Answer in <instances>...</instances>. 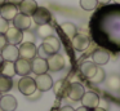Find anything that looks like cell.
<instances>
[{
  "instance_id": "cell-1",
  "label": "cell",
  "mask_w": 120,
  "mask_h": 111,
  "mask_svg": "<svg viewBox=\"0 0 120 111\" xmlns=\"http://www.w3.org/2000/svg\"><path fill=\"white\" fill-rule=\"evenodd\" d=\"M60 48H61L60 40H58L54 35H52V36H48V38L43 39L41 45L38 48V54H39V57H41V58H48V57L52 56V54L58 53Z\"/></svg>"
},
{
  "instance_id": "cell-22",
  "label": "cell",
  "mask_w": 120,
  "mask_h": 111,
  "mask_svg": "<svg viewBox=\"0 0 120 111\" xmlns=\"http://www.w3.org/2000/svg\"><path fill=\"white\" fill-rule=\"evenodd\" d=\"M12 88H13V80H12V77L0 74V93H7Z\"/></svg>"
},
{
  "instance_id": "cell-12",
  "label": "cell",
  "mask_w": 120,
  "mask_h": 111,
  "mask_svg": "<svg viewBox=\"0 0 120 111\" xmlns=\"http://www.w3.org/2000/svg\"><path fill=\"white\" fill-rule=\"evenodd\" d=\"M31 71L35 75H40V74H45L48 71V65H47V59L41 58V57H35L31 61Z\"/></svg>"
},
{
  "instance_id": "cell-8",
  "label": "cell",
  "mask_w": 120,
  "mask_h": 111,
  "mask_svg": "<svg viewBox=\"0 0 120 111\" xmlns=\"http://www.w3.org/2000/svg\"><path fill=\"white\" fill-rule=\"evenodd\" d=\"M18 13V5L11 4V3H4L3 5H0V17L4 18L7 21H13V18Z\"/></svg>"
},
{
  "instance_id": "cell-21",
  "label": "cell",
  "mask_w": 120,
  "mask_h": 111,
  "mask_svg": "<svg viewBox=\"0 0 120 111\" xmlns=\"http://www.w3.org/2000/svg\"><path fill=\"white\" fill-rule=\"evenodd\" d=\"M0 74L5 75V76L13 77L16 75V69H14V62L12 61H5L4 59L3 63L0 65Z\"/></svg>"
},
{
  "instance_id": "cell-33",
  "label": "cell",
  "mask_w": 120,
  "mask_h": 111,
  "mask_svg": "<svg viewBox=\"0 0 120 111\" xmlns=\"http://www.w3.org/2000/svg\"><path fill=\"white\" fill-rule=\"evenodd\" d=\"M89 111H107V110H106V108L99 107V106H97V107H94V108H90Z\"/></svg>"
},
{
  "instance_id": "cell-29",
  "label": "cell",
  "mask_w": 120,
  "mask_h": 111,
  "mask_svg": "<svg viewBox=\"0 0 120 111\" xmlns=\"http://www.w3.org/2000/svg\"><path fill=\"white\" fill-rule=\"evenodd\" d=\"M8 27H9V21H7V19L0 17V34L4 35V34L7 32V30H8Z\"/></svg>"
},
{
  "instance_id": "cell-15",
  "label": "cell",
  "mask_w": 120,
  "mask_h": 111,
  "mask_svg": "<svg viewBox=\"0 0 120 111\" xmlns=\"http://www.w3.org/2000/svg\"><path fill=\"white\" fill-rule=\"evenodd\" d=\"M1 56L3 59L5 61H12L14 62L16 59L19 58V53H18V48L13 44H7L3 49H1Z\"/></svg>"
},
{
  "instance_id": "cell-20",
  "label": "cell",
  "mask_w": 120,
  "mask_h": 111,
  "mask_svg": "<svg viewBox=\"0 0 120 111\" xmlns=\"http://www.w3.org/2000/svg\"><path fill=\"white\" fill-rule=\"evenodd\" d=\"M68 84H70V83H68L67 80H63V79H62V80H58V81H56V83H54V87H52L53 90H54L56 97H58V98L65 97L66 93H67Z\"/></svg>"
},
{
  "instance_id": "cell-13",
  "label": "cell",
  "mask_w": 120,
  "mask_h": 111,
  "mask_svg": "<svg viewBox=\"0 0 120 111\" xmlns=\"http://www.w3.org/2000/svg\"><path fill=\"white\" fill-rule=\"evenodd\" d=\"M14 69H16V74L19 76H26L31 72V62L29 59L18 58L14 61Z\"/></svg>"
},
{
  "instance_id": "cell-26",
  "label": "cell",
  "mask_w": 120,
  "mask_h": 111,
  "mask_svg": "<svg viewBox=\"0 0 120 111\" xmlns=\"http://www.w3.org/2000/svg\"><path fill=\"white\" fill-rule=\"evenodd\" d=\"M105 77H106V74H105L103 69L98 67V69H97V71H96V74H94L89 80H90L93 84H99V83H102L105 80Z\"/></svg>"
},
{
  "instance_id": "cell-27",
  "label": "cell",
  "mask_w": 120,
  "mask_h": 111,
  "mask_svg": "<svg viewBox=\"0 0 120 111\" xmlns=\"http://www.w3.org/2000/svg\"><path fill=\"white\" fill-rule=\"evenodd\" d=\"M98 5V1L97 0H80V7L83 8L84 10H93L96 9V7Z\"/></svg>"
},
{
  "instance_id": "cell-11",
  "label": "cell",
  "mask_w": 120,
  "mask_h": 111,
  "mask_svg": "<svg viewBox=\"0 0 120 111\" xmlns=\"http://www.w3.org/2000/svg\"><path fill=\"white\" fill-rule=\"evenodd\" d=\"M99 100L101 98L98 97V94L97 93H94V92H84V94H83V97H81V103H83V106L84 107H86V108H94V107H97L98 106V103H99Z\"/></svg>"
},
{
  "instance_id": "cell-24",
  "label": "cell",
  "mask_w": 120,
  "mask_h": 111,
  "mask_svg": "<svg viewBox=\"0 0 120 111\" xmlns=\"http://www.w3.org/2000/svg\"><path fill=\"white\" fill-rule=\"evenodd\" d=\"M36 34H38L39 38L45 39V38H48V36H52L53 34H54V30H53V27L50 25L45 23V25H40L39 27H38Z\"/></svg>"
},
{
  "instance_id": "cell-30",
  "label": "cell",
  "mask_w": 120,
  "mask_h": 111,
  "mask_svg": "<svg viewBox=\"0 0 120 111\" xmlns=\"http://www.w3.org/2000/svg\"><path fill=\"white\" fill-rule=\"evenodd\" d=\"M8 44V41H7V38L5 35H3V34H0V52H1V49L4 48V46Z\"/></svg>"
},
{
  "instance_id": "cell-16",
  "label": "cell",
  "mask_w": 120,
  "mask_h": 111,
  "mask_svg": "<svg viewBox=\"0 0 120 111\" xmlns=\"http://www.w3.org/2000/svg\"><path fill=\"white\" fill-rule=\"evenodd\" d=\"M7 38V41L8 44H13V45H17V44H21L22 41V31L18 30L17 27H8L7 32L4 34Z\"/></svg>"
},
{
  "instance_id": "cell-35",
  "label": "cell",
  "mask_w": 120,
  "mask_h": 111,
  "mask_svg": "<svg viewBox=\"0 0 120 111\" xmlns=\"http://www.w3.org/2000/svg\"><path fill=\"white\" fill-rule=\"evenodd\" d=\"M97 1H98L99 4H107V3H110L111 0H97Z\"/></svg>"
},
{
  "instance_id": "cell-17",
  "label": "cell",
  "mask_w": 120,
  "mask_h": 111,
  "mask_svg": "<svg viewBox=\"0 0 120 111\" xmlns=\"http://www.w3.org/2000/svg\"><path fill=\"white\" fill-rule=\"evenodd\" d=\"M38 8V3L35 0H22L18 4V10L19 13H23V14H27L31 17L34 14V12Z\"/></svg>"
},
{
  "instance_id": "cell-40",
  "label": "cell",
  "mask_w": 120,
  "mask_h": 111,
  "mask_svg": "<svg viewBox=\"0 0 120 111\" xmlns=\"http://www.w3.org/2000/svg\"><path fill=\"white\" fill-rule=\"evenodd\" d=\"M119 92H120V90H119Z\"/></svg>"
},
{
  "instance_id": "cell-7",
  "label": "cell",
  "mask_w": 120,
  "mask_h": 111,
  "mask_svg": "<svg viewBox=\"0 0 120 111\" xmlns=\"http://www.w3.org/2000/svg\"><path fill=\"white\" fill-rule=\"evenodd\" d=\"M84 92H85V89H84V87L80 84V83H71V84H68L66 96H67L71 101L78 102V101L81 100Z\"/></svg>"
},
{
  "instance_id": "cell-10",
  "label": "cell",
  "mask_w": 120,
  "mask_h": 111,
  "mask_svg": "<svg viewBox=\"0 0 120 111\" xmlns=\"http://www.w3.org/2000/svg\"><path fill=\"white\" fill-rule=\"evenodd\" d=\"M13 25L21 31L29 30L31 27V17L23 13H17V15L13 18Z\"/></svg>"
},
{
  "instance_id": "cell-18",
  "label": "cell",
  "mask_w": 120,
  "mask_h": 111,
  "mask_svg": "<svg viewBox=\"0 0 120 111\" xmlns=\"http://www.w3.org/2000/svg\"><path fill=\"white\" fill-rule=\"evenodd\" d=\"M92 58L96 65H106L110 59V53L106 49H96L92 54Z\"/></svg>"
},
{
  "instance_id": "cell-34",
  "label": "cell",
  "mask_w": 120,
  "mask_h": 111,
  "mask_svg": "<svg viewBox=\"0 0 120 111\" xmlns=\"http://www.w3.org/2000/svg\"><path fill=\"white\" fill-rule=\"evenodd\" d=\"M75 111H89V108H86V107H84V106H81V107L76 108Z\"/></svg>"
},
{
  "instance_id": "cell-31",
  "label": "cell",
  "mask_w": 120,
  "mask_h": 111,
  "mask_svg": "<svg viewBox=\"0 0 120 111\" xmlns=\"http://www.w3.org/2000/svg\"><path fill=\"white\" fill-rule=\"evenodd\" d=\"M60 111H75L71 106H63V107L60 108Z\"/></svg>"
},
{
  "instance_id": "cell-28",
  "label": "cell",
  "mask_w": 120,
  "mask_h": 111,
  "mask_svg": "<svg viewBox=\"0 0 120 111\" xmlns=\"http://www.w3.org/2000/svg\"><path fill=\"white\" fill-rule=\"evenodd\" d=\"M22 41H26V43H35V35H34V32L30 31V28L29 30L22 31Z\"/></svg>"
},
{
  "instance_id": "cell-38",
  "label": "cell",
  "mask_w": 120,
  "mask_h": 111,
  "mask_svg": "<svg viewBox=\"0 0 120 111\" xmlns=\"http://www.w3.org/2000/svg\"><path fill=\"white\" fill-rule=\"evenodd\" d=\"M115 3H117V4H120V0H114Z\"/></svg>"
},
{
  "instance_id": "cell-39",
  "label": "cell",
  "mask_w": 120,
  "mask_h": 111,
  "mask_svg": "<svg viewBox=\"0 0 120 111\" xmlns=\"http://www.w3.org/2000/svg\"><path fill=\"white\" fill-rule=\"evenodd\" d=\"M0 98H1V93H0Z\"/></svg>"
},
{
  "instance_id": "cell-2",
  "label": "cell",
  "mask_w": 120,
  "mask_h": 111,
  "mask_svg": "<svg viewBox=\"0 0 120 111\" xmlns=\"http://www.w3.org/2000/svg\"><path fill=\"white\" fill-rule=\"evenodd\" d=\"M18 90L23 96H30L36 90V84H35V79L31 76H22L18 81Z\"/></svg>"
},
{
  "instance_id": "cell-19",
  "label": "cell",
  "mask_w": 120,
  "mask_h": 111,
  "mask_svg": "<svg viewBox=\"0 0 120 111\" xmlns=\"http://www.w3.org/2000/svg\"><path fill=\"white\" fill-rule=\"evenodd\" d=\"M97 69H98V66H97L94 62H90V61H85V62H84V63L80 66L81 74H83V76L86 77V79H90V77L93 76L94 74H96Z\"/></svg>"
},
{
  "instance_id": "cell-37",
  "label": "cell",
  "mask_w": 120,
  "mask_h": 111,
  "mask_svg": "<svg viewBox=\"0 0 120 111\" xmlns=\"http://www.w3.org/2000/svg\"><path fill=\"white\" fill-rule=\"evenodd\" d=\"M4 3H5V0H0V5H3Z\"/></svg>"
},
{
  "instance_id": "cell-23",
  "label": "cell",
  "mask_w": 120,
  "mask_h": 111,
  "mask_svg": "<svg viewBox=\"0 0 120 111\" xmlns=\"http://www.w3.org/2000/svg\"><path fill=\"white\" fill-rule=\"evenodd\" d=\"M105 79H106V85H107L109 89L120 90V76H117V75H115V74H111L107 77H105Z\"/></svg>"
},
{
  "instance_id": "cell-36",
  "label": "cell",
  "mask_w": 120,
  "mask_h": 111,
  "mask_svg": "<svg viewBox=\"0 0 120 111\" xmlns=\"http://www.w3.org/2000/svg\"><path fill=\"white\" fill-rule=\"evenodd\" d=\"M3 61H4V59H3V56H1V53H0V65L3 63Z\"/></svg>"
},
{
  "instance_id": "cell-6",
  "label": "cell",
  "mask_w": 120,
  "mask_h": 111,
  "mask_svg": "<svg viewBox=\"0 0 120 111\" xmlns=\"http://www.w3.org/2000/svg\"><path fill=\"white\" fill-rule=\"evenodd\" d=\"M35 84H36L38 90H40V92H47V90L52 89L53 80L50 77V75H48L45 72V74L36 75V77H35Z\"/></svg>"
},
{
  "instance_id": "cell-14",
  "label": "cell",
  "mask_w": 120,
  "mask_h": 111,
  "mask_svg": "<svg viewBox=\"0 0 120 111\" xmlns=\"http://www.w3.org/2000/svg\"><path fill=\"white\" fill-rule=\"evenodd\" d=\"M17 108V100L14 96L5 94L0 98V110L1 111H14Z\"/></svg>"
},
{
  "instance_id": "cell-25",
  "label": "cell",
  "mask_w": 120,
  "mask_h": 111,
  "mask_svg": "<svg viewBox=\"0 0 120 111\" xmlns=\"http://www.w3.org/2000/svg\"><path fill=\"white\" fill-rule=\"evenodd\" d=\"M61 27H62V31L65 32V35L67 36V38L72 39L74 36H75V34L78 32V28H76V26L74 25V23L71 22H65L61 25Z\"/></svg>"
},
{
  "instance_id": "cell-4",
  "label": "cell",
  "mask_w": 120,
  "mask_h": 111,
  "mask_svg": "<svg viewBox=\"0 0 120 111\" xmlns=\"http://www.w3.org/2000/svg\"><path fill=\"white\" fill-rule=\"evenodd\" d=\"M18 53H19V58L31 61L32 58H35V57L38 56V48H36V45H35V43L22 41L19 48H18Z\"/></svg>"
},
{
  "instance_id": "cell-32",
  "label": "cell",
  "mask_w": 120,
  "mask_h": 111,
  "mask_svg": "<svg viewBox=\"0 0 120 111\" xmlns=\"http://www.w3.org/2000/svg\"><path fill=\"white\" fill-rule=\"evenodd\" d=\"M7 3H11V4H14V5H18L22 0H5Z\"/></svg>"
},
{
  "instance_id": "cell-5",
  "label": "cell",
  "mask_w": 120,
  "mask_h": 111,
  "mask_svg": "<svg viewBox=\"0 0 120 111\" xmlns=\"http://www.w3.org/2000/svg\"><path fill=\"white\" fill-rule=\"evenodd\" d=\"M34 18V22L36 23L38 26L40 25H45V23H49L50 19H52V14L50 12L44 7H38L36 10L34 12V14L31 15Z\"/></svg>"
},
{
  "instance_id": "cell-3",
  "label": "cell",
  "mask_w": 120,
  "mask_h": 111,
  "mask_svg": "<svg viewBox=\"0 0 120 111\" xmlns=\"http://www.w3.org/2000/svg\"><path fill=\"white\" fill-rule=\"evenodd\" d=\"M45 59H47V65H48V70L49 71L57 72V71H61L62 69H65V66H66L65 57L60 53H54Z\"/></svg>"
},
{
  "instance_id": "cell-9",
  "label": "cell",
  "mask_w": 120,
  "mask_h": 111,
  "mask_svg": "<svg viewBox=\"0 0 120 111\" xmlns=\"http://www.w3.org/2000/svg\"><path fill=\"white\" fill-rule=\"evenodd\" d=\"M71 41H72V48L78 52H84L85 49H88L89 44H90V40H89L88 36L84 35V34H78V32L71 39Z\"/></svg>"
}]
</instances>
